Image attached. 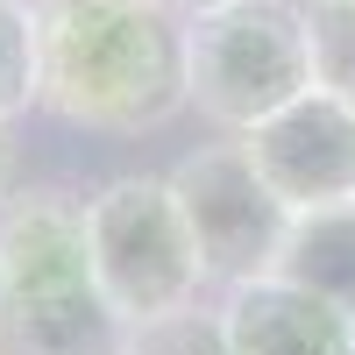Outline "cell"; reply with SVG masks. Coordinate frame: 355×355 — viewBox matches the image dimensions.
Wrapping results in <instances>:
<instances>
[{"label": "cell", "instance_id": "16", "mask_svg": "<svg viewBox=\"0 0 355 355\" xmlns=\"http://www.w3.org/2000/svg\"><path fill=\"white\" fill-rule=\"evenodd\" d=\"M299 8H334V0H299Z\"/></svg>", "mask_w": 355, "mask_h": 355}, {"label": "cell", "instance_id": "1", "mask_svg": "<svg viewBox=\"0 0 355 355\" xmlns=\"http://www.w3.org/2000/svg\"><path fill=\"white\" fill-rule=\"evenodd\" d=\"M93 135H142L185 114V15L164 0H71L43 15V100Z\"/></svg>", "mask_w": 355, "mask_h": 355}, {"label": "cell", "instance_id": "7", "mask_svg": "<svg viewBox=\"0 0 355 355\" xmlns=\"http://www.w3.org/2000/svg\"><path fill=\"white\" fill-rule=\"evenodd\" d=\"M227 355H355V320L291 277H249L220 299Z\"/></svg>", "mask_w": 355, "mask_h": 355}, {"label": "cell", "instance_id": "9", "mask_svg": "<svg viewBox=\"0 0 355 355\" xmlns=\"http://www.w3.org/2000/svg\"><path fill=\"white\" fill-rule=\"evenodd\" d=\"M270 277H291L299 291L327 299L334 313L355 320V206H334V214H299L277 249V270Z\"/></svg>", "mask_w": 355, "mask_h": 355}, {"label": "cell", "instance_id": "12", "mask_svg": "<svg viewBox=\"0 0 355 355\" xmlns=\"http://www.w3.org/2000/svg\"><path fill=\"white\" fill-rule=\"evenodd\" d=\"M121 355H227V334H220V313H164V320H142L128 327V348Z\"/></svg>", "mask_w": 355, "mask_h": 355}, {"label": "cell", "instance_id": "15", "mask_svg": "<svg viewBox=\"0 0 355 355\" xmlns=\"http://www.w3.org/2000/svg\"><path fill=\"white\" fill-rule=\"evenodd\" d=\"M28 8H36V15H50V8H71V0H28Z\"/></svg>", "mask_w": 355, "mask_h": 355}, {"label": "cell", "instance_id": "3", "mask_svg": "<svg viewBox=\"0 0 355 355\" xmlns=\"http://www.w3.org/2000/svg\"><path fill=\"white\" fill-rule=\"evenodd\" d=\"M85 242H93L100 299L128 327L199 306L206 270H199V249H192L185 214H178L164 178H150V171L142 178H107L85 199Z\"/></svg>", "mask_w": 355, "mask_h": 355}, {"label": "cell", "instance_id": "4", "mask_svg": "<svg viewBox=\"0 0 355 355\" xmlns=\"http://www.w3.org/2000/svg\"><path fill=\"white\" fill-rule=\"evenodd\" d=\"M164 185L185 214V234L199 249V270L206 284H249V277H270L277 270V249L291 234V214L277 206V192L256 178L242 142H199L192 157H178L164 171Z\"/></svg>", "mask_w": 355, "mask_h": 355}, {"label": "cell", "instance_id": "13", "mask_svg": "<svg viewBox=\"0 0 355 355\" xmlns=\"http://www.w3.org/2000/svg\"><path fill=\"white\" fill-rule=\"evenodd\" d=\"M15 199V135L0 128V206Z\"/></svg>", "mask_w": 355, "mask_h": 355}, {"label": "cell", "instance_id": "6", "mask_svg": "<svg viewBox=\"0 0 355 355\" xmlns=\"http://www.w3.org/2000/svg\"><path fill=\"white\" fill-rule=\"evenodd\" d=\"M93 291L100 277L85 242V199L15 192L0 206V306H64Z\"/></svg>", "mask_w": 355, "mask_h": 355}, {"label": "cell", "instance_id": "2", "mask_svg": "<svg viewBox=\"0 0 355 355\" xmlns=\"http://www.w3.org/2000/svg\"><path fill=\"white\" fill-rule=\"evenodd\" d=\"M313 85V15L299 0H234L185 21V107L214 128L249 135Z\"/></svg>", "mask_w": 355, "mask_h": 355}, {"label": "cell", "instance_id": "14", "mask_svg": "<svg viewBox=\"0 0 355 355\" xmlns=\"http://www.w3.org/2000/svg\"><path fill=\"white\" fill-rule=\"evenodd\" d=\"M164 8H171V15H185V21H192V15H214V8H234V0H164Z\"/></svg>", "mask_w": 355, "mask_h": 355}, {"label": "cell", "instance_id": "11", "mask_svg": "<svg viewBox=\"0 0 355 355\" xmlns=\"http://www.w3.org/2000/svg\"><path fill=\"white\" fill-rule=\"evenodd\" d=\"M306 15H313V78L327 85L334 100L355 107V0L306 8Z\"/></svg>", "mask_w": 355, "mask_h": 355}, {"label": "cell", "instance_id": "10", "mask_svg": "<svg viewBox=\"0 0 355 355\" xmlns=\"http://www.w3.org/2000/svg\"><path fill=\"white\" fill-rule=\"evenodd\" d=\"M43 100V15L28 0H0V128H15Z\"/></svg>", "mask_w": 355, "mask_h": 355}, {"label": "cell", "instance_id": "5", "mask_svg": "<svg viewBox=\"0 0 355 355\" xmlns=\"http://www.w3.org/2000/svg\"><path fill=\"white\" fill-rule=\"evenodd\" d=\"M234 142L249 150L256 178L277 192V206L291 220L355 206V107L334 100L327 85L299 93L291 107H277L270 121H256Z\"/></svg>", "mask_w": 355, "mask_h": 355}, {"label": "cell", "instance_id": "8", "mask_svg": "<svg viewBox=\"0 0 355 355\" xmlns=\"http://www.w3.org/2000/svg\"><path fill=\"white\" fill-rule=\"evenodd\" d=\"M128 320L100 291L64 306H0V355H121Z\"/></svg>", "mask_w": 355, "mask_h": 355}]
</instances>
